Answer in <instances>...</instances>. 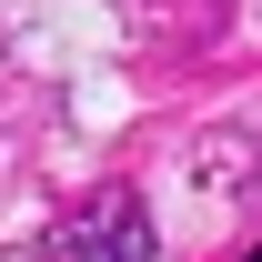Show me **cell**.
I'll return each instance as SVG.
<instances>
[{
    "label": "cell",
    "instance_id": "1",
    "mask_svg": "<svg viewBox=\"0 0 262 262\" xmlns=\"http://www.w3.org/2000/svg\"><path fill=\"white\" fill-rule=\"evenodd\" d=\"M61 252H71V262H151V222H141L131 192H91V202L61 222Z\"/></svg>",
    "mask_w": 262,
    "mask_h": 262
}]
</instances>
